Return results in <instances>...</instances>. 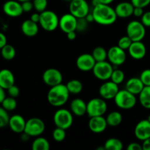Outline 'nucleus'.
Instances as JSON below:
<instances>
[{
    "instance_id": "1",
    "label": "nucleus",
    "mask_w": 150,
    "mask_h": 150,
    "mask_svg": "<svg viewBox=\"0 0 150 150\" xmlns=\"http://www.w3.org/2000/svg\"><path fill=\"white\" fill-rule=\"evenodd\" d=\"M95 23L103 26H109L116 22L117 19L115 10L110 4H100L95 7L92 12Z\"/></svg>"
},
{
    "instance_id": "2",
    "label": "nucleus",
    "mask_w": 150,
    "mask_h": 150,
    "mask_svg": "<svg viewBox=\"0 0 150 150\" xmlns=\"http://www.w3.org/2000/svg\"><path fill=\"white\" fill-rule=\"evenodd\" d=\"M70 94L66 84L59 83L50 88L47 95V99L52 106L61 107L67 102Z\"/></svg>"
},
{
    "instance_id": "3",
    "label": "nucleus",
    "mask_w": 150,
    "mask_h": 150,
    "mask_svg": "<svg viewBox=\"0 0 150 150\" xmlns=\"http://www.w3.org/2000/svg\"><path fill=\"white\" fill-rule=\"evenodd\" d=\"M115 105L118 108L124 110L133 108L137 103L136 95L132 94L127 89L120 90L114 99Z\"/></svg>"
},
{
    "instance_id": "4",
    "label": "nucleus",
    "mask_w": 150,
    "mask_h": 150,
    "mask_svg": "<svg viewBox=\"0 0 150 150\" xmlns=\"http://www.w3.org/2000/svg\"><path fill=\"white\" fill-rule=\"evenodd\" d=\"M108 109L105 100L102 98L91 99L86 103V114L89 117L103 116Z\"/></svg>"
},
{
    "instance_id": "5",
    "label": "nucleus",
    "mask_w": 150,
    "mask_h": 150,
    "mask_svg": "<svg viewBox=\"0 0 150 150\" xmlns=\"http://www.w3.org/2000/svg\"><path fill=\"white\" fill-rule=\"evenodd\" d=\"M59 18L54 12L51 10H45L40 13L39 23L42 29L47 32H53L59 26Z\"/></svg>"
},
{
    "instance_id": "6",
    "label": "nucleus",
    "mask_w": 150,
    "mask_h": 150,
    "mask_svg": "<svg viewBox=\"0 0 150 150\" xmlns=\"http://www.w3.org/2000/svg\"><path fill=\"white\" fill-rule=\"evenodd\" d=\"M73 114L66 108H60L54 115V122L56 127L67 130L72 126L73 122Z\"/></svg>"
},
{
    "instance_id": "7",
    "label": "nucleus",
    "mask_w": 150,
    "mask_h": 150,
    "mask_svg": "<svg viewBox=\"0 0 150 150\" xmlns=\"http://www.w3.org/2000/svg\"><path fill=\"white\" fill-rule=\"evenodd\" d=\"M127 35L133 41H142L146 35V27L139 21H131L126 28Z\"/></svg>"
},
{
    "instance_id": "8",
    "label": "nucleus",
    "mask_w": 150,
    "mask_h": 150,
    "mask_svg": "<svg viewBox=\"0 0 150 150\" xmlns=\"http://www.w3.org/2000/svg\"><path fill=\"white\" fill-rule=\"evenodd\" d=\"M114 70L113 64L109 62H97L92 69L93 75L96 79L100 81H108L111 79Z\"/></svg>"
},
{
    "instance_id": "9",
    "label": "nucleus",
    "mask_w": 150,
    "mask_h": 150,
    "mask_svg": "<svg viewBox=\"0 0 150 150\" xmlns=\"http://www.w3.org/2000/svg\"><path fill=\"white\" fill-rule=\"evenodd\" d=\"M45 128V123L41 119L32 117L26 121L23 132L29 135L31 137H38L43 133Z\"/></svg>"
},
{
    "instance_id": "10",
    "label": "nucleus",
    "mask_w": 150,
    "mask_h": 150,
    "mask_svg": "<svg viewBox=\"0 0 150 150\" xmlns=\"http://www.w3.org/2000/svg\"><path fill=\"white\" fill-rule=\"evenodd\" d=\"M70 13L77 18H84L89 13V6L86 0H72L69 5Z\"/></svg>"
},
{
    "instance_id": "11",
    "label": "nucleus",
    "mask_w": 150,
    "mask_h": 150,
    "mask_svg": "<svg viewBox=\"0 0 150 150\" xmlns=\"http://www.w3.org/2000/svg\"><path fill=\"white\" fill-rule=\"evenodd\" d=\"M127 55L125 50L122 49L118 45L112 46L108 50V59L114 66H120L126 61Z\"/></svg>"
},
{
    "instance_id": "12",
    "label": "nucleus",
    "mask_w": 150,
    "mask_h": 150,
    "mask_svg": "<svg viewBox=\"0 0 150 150\" xmlns=\"http://www.w3.org/2000/svg\"><path fill=\"white\" fill-rule=\"evenodd\" d=\"M120 91L118 84L112 81H105L99 88V95L104 100H114Z\"/></svg>"
},
{
    "instance_id": "13",
    "label": "nucleus",
    "mask_w": 150,
    "mask_h": 150,
    "mask_svg": "<svg viewBox=\"0 0 150 150\" xmlns=\"http://www.w3.org/2000/svg\"><path fill=\"white\" fill-rule=\"evenodd\" d=\"M62 79L63 76L62 73L56 68L47 69L42 74V81L50 87L62 83Z\"/></svg>"
},
{
    "instance_id": "14",
    "label": "nucleus",
    "mask_w": 150,
    "mask_h": 150,
    "mask_svg": "<svg viewBox=\"0 0 150 150\" xmlns=\"http://www.w3.org/2000/svg\"><path fill=\"white\" fill-rule=\"evenodd\" d=\"M4 14L11 18L19 17L23 13L21 3L17 0H8L5 1L2 7Z\"/></svg>"
},
{
    "instance_id": "15",
    "label": "nucleus",
    "mask_w": 150,
    "mask_h": 150,
    "mask_svg": "<svg viewBox=\"0 0 150 150\" xmlns=\"http://www.w3.org/2000/svg\"><path fill=\"white\" fill-rule=\"evenodd\" d=\"M76 24H77V18L70 13L64 14L59 18V27L64 33H68L70 32L76 30Z\"/></svg>"
},
{
    "instance_id": "16",
    "label": "nucleus",
    "mask_w": 150,
    "mask_h": 150,
    "mask_svg": "<svg viewBox=\"0 0 150 150\" xmlns=\"http://www.w3.org/2000/svg\"><path fill=\"white\" fill-rule=\"evenodd\" d=\"M96 61L92 54H82L76 59V64L78 69L81 71L88 72L92 70Z\"/></svg>"
},
{
    "instance_id": "17",
    "label": "nucleus",
    "mask_w": 150,
    "mask_h": 150,
    "mask_svg": "<svg viewBox=\"0 0 150 150\" xmlns=\"http://www.w3.org/2000/svg\"><path fill=\"white\" fill-rule=\"evenodd\" d=\"M136 139L144 142L150 137V122L148 120H142L137 123L134 129Z\"/></svg>"
},
{
    "instance_id": "18",
    "label": "nucleus",
    "mask_w": 150,
    "mask_h": 150,
    "mask_svg": "<svg viewBox=\"0 0 150 150\" xmlns=\"http://www.w3.org/2000/svg\"><path fill=\"white\" fill-rule=\"evenodd\" d=\"M130 57L136 60H141L145 57L146 54V48L142 41H133L128 48Z\"/></svg>"
},
{
    "instance_id": "19",
    "label": "nucleus",
    "mask_w": 150,
    "mask_h": 150,
    "mask_svg": "<svg viewBox=\"0 0 150 150\" xmlns=\"http://www.w3.org/2000/svg\"><path fill=\"white\" fill-rule=\"evenodd\" d=\"M88 125L89 130L92 133L98 134L106 130L108 124H107L106 119L104 118L103 116H98V117H90Z\"/></svg>"
},
{
    "instance_id": "20",
    "label": "nucleus",
    "mask_w": 150,
    "mask_h": 150,
    "mask_svg": "<svg viewBox=\"0 0 150 150\" xmlns=\"http://www.w3.org/2000/svg\"><path fill=\"white\" fill-rule=\"evenodd\" d=\"M26 121L20 114H15L10 117L8 126L10 130L16 133H21L24 131Z\"/></svg>"
},
{
    "instance_id": "21",
    "label": "nucleus",
    "mask_w": 150,
    "mask_h": 150,
    "mask_svg": "<svg viewBox=\"0 0 150 150\" xmlns=\"http://www.w3.org/2000/svg\"><path fill=\"white\" fill-rule=\"evenodd\" d=\"M118 18H127L133 16L134 6L131 2L129 1H122L117 4L114 8Z\"/></svg>"
},
{
    "instance_id": "22",
    "label": "nucleus",
    "mask_w": 150,
    "mask_h": 150,
    "mask_svg": "<svg viewBox=\"0 0 150 150\" xmlns=\"http://www.w3.org/2000/svg\"><path fill=\"white\" fill-rule=\"evenodd\" d=\"M70 108L73 115L76 117H83L86 114V103L80 98H76L70 103Z\"/></svg>"
},
{
    "instance_id": "23",
    "label": "nucleus",
    "mask_w": 150,
    "mask_h": 150,
    "mask_svg": "<svg viewBox=\"0 0 150 150\" xmlns=\"http://www.w3.org/2000/svg\"><path fill=\"white\" fill-rule=\"evenodd\" d=\"M15 84V76L13 72L8 69L0 70V86L7 90Z\"/></svg>"
},
{
    "instance_id": "24",
    "label": "nucleus",
    "mask_w": 150,
    "mask_h": 150,
    "mask_svg": "<svg viewBox=\"0 0 150 150\" xmlns=\"http://www.w3.org/2000/svg\"><path fill=\"white\" fill-rule=\"evenodd\" d=\"M144 86H145L141 81L140 78L133 77L130 78L126 82L125 89H127L133 95H138L141 93Z\"/></svg>"
},
{
    "instance_id": "25",
    "label": "nucleus",
    "mask_w": 150,
    "mask_h": 150,
    "mask_svg": "<svg viewBox=\"0 0 150 150\" xmlns=\"http://www.w3.org/2000/svg\"><path fill=\"white\" fill-rule=\"evenodd\" d=\"M22 33L27 37H35V35H38V31H39V27H38V23L32 21L31 19H27L25 20L22 23L21 26Z\"/></svg>"
},
{
    "instance_id": "26",
    "label": "nucleus",
    "mask_w": 150,
    "mask_h": 150,
    "mask_svg": "<svg viewBox=\"0 0 150 150\" xmlns=\"http://www.w3.org/2000/svg\"><path fill=\"white\" fill-rule=\"evenodd\" d=\"M105 119L108 125L111 127H117L122 122V115L119 111H112L108 114Z\"/></svg>"
},
{
    "instance_id": "27",
    "label": "nucleus",
    "mask_w": 150,
    "mask_h": 150,
    "mask_svg": "<svg viewBox=\"0 0 150 150\" xmlns=\"http://www.w3.org/2000/svg\"><path fill=\"white\" fill-rule=\"evenodd\" d=\"M139 102L146 109H150V86H145L139 94Z\"/></svg>"
},
{
    "instance_id": "28",
    "label": "nucleus",
    "mask_w": 150,
    "mask_h": 150,
    "mask_svg": "<svg viewBox=\"0 0 150 150\" xmlns=\"http://www.w3.org/2000/svg\"><path fill=\"white\" fill-rule=\"evenodd\" d=\"M32 150H49L50 144L46 139L38 136L32 144Z\"/></svg>"
},
{
    "instance_id": "29",
    "label": "nucleus",
    "mask_w": 150,
    "mask_h": 150,
    "mask_svg": "<svg viewBox=\"0 0 150 150\" xmlns=\"http://www.w3.org/2000/svg\"><path fill=\"white\" fill-rule=\"evenodd\" d=\"M69 92L73 95L80 94L83 90V83L78 79H72L66 84Z\"/></svg>"
},
{
    "instance_id": "30",
    "label": "nucleus",
    "mask_w": 150,
    "mask_h": 150,
    "mask_svg": "<svg viewBox=\"0 0 150 150\" xmlns=\"http://www.w3.org/2000/svg\"><path fill=\"white\" fill-rule=\"evenodd\" d=\"M0 54L4 59L10 61L16 57V51L14 47L10 44H6L1 49H0Z\"/></svg>"
},
{
    "instance_id": "31",
    "label": "nucleus",
    "mask_w": 150,
    "mask_h": 150,
    "mask_svg": "<svg viewBox=\"0 0 150 150\" xmlns=\"http://www.w3.org/2000/svg\"><path fill=\"white\" fill-rule=\"evenodd\" d=\"M104 146L106 150H121L123 148V143L117 138H110L105 141Z\"/></svg>"
},
{
    "instance_id": "32",
    "label": "nucleus",
    "mask_w": 150,
    "mask_h": 150,
    "mask_svg": "<svg viewBox=\"0 0 150 150\" xmlns=\"http://www.w3.org/2000/svg\"><path fill=\"white\" fill-rule=\"evenodd\" d=\"M92 55L96 62H97L105 61L106 60V59H108V51H106L103 47L98 46L94 48Z\"/></svg>"
},
{
    "instance_id": "33",
    "label": "nucleus",
    "mask_w": 150,
    "mask_h": 150,
    "mask_svg": "<svg viewBox=\"0 0 150 150\" xmlns=\"http://www.w3.org/2000/svg\"><path fill=\"white\" fill-rule=\"evenodd\" d=\"M1 105L8 112L9 111H13L17 107V101H16V98H13V97H6L1 103Z\"/></svg>"
},
{
    "instance_id": "34",
    "label": "nucleus",
    "mask_w": 150,
    "mask_h": 150,
    "mask_svg": "<svg viewBox=\"0 0 150 150\" xmlns=\"http://www.w3.org/2000/svg\"><path fill=\"white\" fill-rule=\"evenodd\" d=\"M125 73L122 70L120 69H114L110 80L119 85L122 83L125 80Z\"/></svg>"
},
{
    "instance_id": "35",
    "label": "nucleus",
    "mask_w": 150,
    "mask_h": 150,
    "mask_svg": "<svg viewBox=\"0 0 150 150\" xmlns=\"http://www.w3.org/2000/svg\"><path fill=\"white\" fill-rule=\"evenodd\" d=\"M65 130H66L61 128V127H56L52 133V136L54 140L57 142H63L66 137Z\"/></svg>"
},
{
    "instance_id": "36",
    "label": "nucleus",
    "mask_w": 150,
    "mask_h": 150,
    "mask_svg": "<svg viewBox=\"0 0 150 150\" xmlns=\"http://www.w3.org/2000/svg\"><path fill=\"white\" fill-rule=\"evenodd\" d=\"M10 117L8 111L2 106H0V128H4L8 125Z\"/></svg>"
},
{
    "instance_id": "37",
    "label": "nucleus",
    "mask_w": 150,
    "mask_h": 150,
    "mask_svg": "<svg viewBox=\"0 0 150 150\" xmlns=\"http://www.w3.org/2000/svg\"><path fill=\"white\" fill-rule=\"evenodd\" d=\"M32 2H33L34 8L38 13H40L46 10L48 0H32Z\"/></svg>"
},
{
    "instance_id": "38",
    "label": "nucleus",
    "mask_w": 150,
    "mask_h": 150,
    "mask_svg": "<svg viewBox=\"0 0 150 150\" xmlns=\"http://www.w3.org/2000/svg\"><path fill=\"white\" fill-rule=\"evenodd\" d=\"M89 22L86 19V18H77V24H76V32H84L87 29L89 26Z\"/></svg>"
},
{
    "instance_id": "39",
    "label": "nucleus",
    "mask_w": 150,
    "mask_h": 150,
    "mask_svg": "<svg viewBox=\"0 0 150 150\" xmlns=\"http://www.w3.org/2000/svg\"><path fill=\"white\" fill-rule=\"evenodd\" d=\"M132 42H133V40H132L127 35H125V36L122 37V38L119 40L118 45H117L124 50H128V48H130Z\"/></svg>"
},
{
    "instance_id": "40",
    "label": "nucleus",
    "mask_w": 150,
    "mask_h": 150,
    "mask_svg": "<svg viewBox=\"0 0 150 150\" xmlns=\"http://www.w3.org/2000/svg\"><path fill=\"white\" fill-rule=\"evenodd\" d=\"M139 78L144 86H150V69L143 70Z\"/></svg>"
},
{
    "instance_id": "41",
    "label": "nucleus",
    "mask_w": 150,
    "mask_h": 150,
    "mask_svg": "<svg viewBox=\"0 0 150 150\" xmlns=\"http://www.w3.org/2000/svg\"><path fill=\"white\" fill-rule=\"evenodd\" d=\"M130 2L135 7H147L150 4V0H130Z\"/></svg>"
},
{
    "instance_id": "42",
    "label": "nucleus",
    "mask_w": 150,
    "mask_h": 150,
    "mask_svg": "<svg viewBox=\"0 0 150 150\" xmlns=\"http://www.w3.org/2000/svg\"><path fill=\"white\" fill-rule=\"evenodd\" d=\"M7 93H8L9 96L13 97V98H16L17 97H18L19 94H20V89L16 85H13L12 86H10V88L7 89Z\"/></svg>"
},
{
    "instance_id": "43",
    "label": "nucleus",
    "mask_w": 150,
    "mask_h": 150,
    "mask_svg": "<svg viewBox=\"0 0 150 150\" xmlns=\"http://www.w3.org/2000/svg\"><path fill=\"white\" fill-rule=\"evenodd\" d=\"M141 19V22L144 25L145 27H150V11L144 13Z\"/></svg>"
},
{
    "instance_id": "44",
    "label": "nucleus",
    "mask_w": 150,
    "mask_h": 150,
    "mask_svg": "<svg viewBox=\"0 0 150 150\" xmlns=\"http://www.w3.org/2000/svg\"><path fill=\"white\" fill-rule=\"evenodd\" d=\"M21 6L22 9H23V13H29L32 10V9L34 8L33 2L32 1H26L21 2Z\"/></svg>"
},
{
    "instance_id": "45",
    "label": "nucleus",
    "mask_w": 150,
    "mask_h": 150,
    "mask_svg": "<svg viewBox=\"0 0 150 150\" xmlns=\"http://www.w3.org/2000/svg\"><path fill=\"white\" fill-rule=\"evenodd\" d=\"M127 150H143L142 148V144L137 143V142H132L127 146Z\"/></svg>"
},
{
    "instance_id": "46",
    "label": "nucleus",
    "mask_w": 150,
    "mask_h": 150,
    "mask_svg": "<svg viewBox=\"0 0 150 150\" xmlns=\"http://www.w3.org/2000/svg\"><path fill=\"white\" fill-rule=\"evenodd\" d=\"M144 8H142V7H134V10H133V15L136 17H142L144 14Z\"/></svg>"
},
{
    "instance_id": "47",
    "label": "nucleus",
    "mask_w": 150,
    "mask_h": 150,
    "mask_svg": "<svg viewBox=\"0 0 150 150\" xmlns=\"http://www.w3.org/2000/svg\"><path fill=\"white\" fill-rule=\"evenodd\" d=\"M6 44H7V37L4 33L0 32V49H1Z\"/></svg>"
},
{
    "instance_id": "48",
    "label": "nucleus",
    "mask_w": 150,
    "mask_h": 150,
    "mask_svg": "<svg viewBox=\"0 0 150 150\" xmlns=\"http://www.w3.org/2000/svg\"><path fill=\"white\" fill-rule=\"evenodd\" d=\"M40 18V13L37 12V13H32V16H31L30 19L32 21L35 22V23H39Z\"/></svg>"
},
{
    "instance_id": "49",
    "label": "nucleus",
    "mask_w": 150,
    "mask_h": 150,
    "mask_svg": "<svg viewBox=\"0 0 150 150\" xmlns=\"http://www.w3.org/2000/svg\"><path fill=\"white\" fill-rule=\"evenodd\" d=\"M143 150H150V137L143 142L142 144Z\"/></svg>"
},
{
    "instance_id": "50",
    "label": "nucleus",
    "mask_w": 150,
    "mask_h": 150,
    "mask_svg": "<svg viewBox=\"0 0 150 150\" xmlns=\"http://www.w3.org/2000/svg\"><path fill=\"white\" fill-rule=\"evenodd\" d=\"M67 38L69 40H74L76 38V31H73L67 33Z\"/></svg>"
},
{
    "instance_id": "51",
    "label": "nucleus",
    "mask_w": 150,
    "mask_h": 150,
    "mask_svg": "<svg viewBox=\"0 0 150 150\" xmlns=\"http://www.w3.org/2000/svg\"><path fill=\"white\" fill-rule=\"evenodd\" d=\"M31 136H29V135H28L26 133H25V132H23V133H21V140L22 142H28V141L29 140V138Z\"/></svg>"
},
{
    "instance_id": "52",
    "label": "nucleus",
    "mask_w": 150,
    "mask_h": 150,
    "mask_svg": "<svg viewBox=\"0 0 150 150\" xmlns=\"http://www.w3.org/2000/svg\"><path fill=\"white\" fill-rule=\"evenodd\" d=\"M6 98V93H5V89L0 86V104L2 103L4 100V98Z\"/></svg>"
},
{
    "instance_id": "53",
    "label": "nucleus",
    "mask_w": 150,
    "mask_h": 150,
    "mask_svg": "<svg viewBox=\"0 0 150 150\" xmlns=\"http://www.w3.org/2000/svg\"><path fill=\"white\" fill-rule=\"evenodd\" d=\"M86 20H87V21L89 22V23H92V22H93V21H94V17H93V15H92V13H89L87 14V16H86Z\"/></svg>"
},
{
    "instance_id": "54",
    "label": "nucleus",
    "mask_w": 150,
    "mask_h": 150,
    "mask_svg": "<svg viewBox=\"0 0 150 150\" xmlns=\"http://www.w3.org/2000/svg\"><path fill=\"white\" fill-rule=\"evenodd\" d=\"M91 3H92V5L94 7H96V6H98V4H101L100 1V0H91Z\"/></svg>"
},
{
    "instance_id": "55",
    "label": "nucleus",
    "mask_w": 150,
    "mask_h": 150,
    "mask_svg": "<svg viewBox=\"0 0 150 150\" xmlns=\"http://www.w3.org/2000/svg\"><path fill=\"white\" fill-rule=\"evenodd\" d=\"M114 0H100L101 4H110L114 1Z\"/></svg>"
},
{
    "instance_id": "56",
    "label": "nucleus",
    "mask_w": 150,
    "mask_h": 150,
    "mask_svg": "<svg viewBox=\"0 0 150 150\" xmlns=\"http://www.w3.org/2000/svg\"><path fill=\"white\" fill-rule=\"evenodd\" d=\"M17 1H20V2L21 3V2H23V1H32V0H17Z\"/></svg>"
},
{
    "instance_id": "57",
    "label": "nucleus",
    "mask_w": 150,
    "mask_h": 150,
    "mask_svg": "<svg viewBox=\"0 0 150 150\" xmlns=\"http://www.w3.org/2000/svg\"><path fill=\"white\" fill-rule=\"evenodd\" d=\"M147 120H149V122H150V114L149 115V117H148V118H147Z\"/></svg>"
},
{
    "instance_id": "58",
    "label": "nucleus",
    "mask_w": 150,
    "mask_h": 150,
    "mask_svg": "<svg viewBox=\"0 0 150 150\" xmlns=\"http://www.w3.org/2000/svg\"><path fill=\"white\" fill-rule=\"evenodd\" d=\"M64 1H71L72 0H64Z\"/></svg>"
}]
</instances>
